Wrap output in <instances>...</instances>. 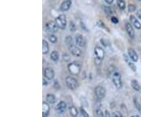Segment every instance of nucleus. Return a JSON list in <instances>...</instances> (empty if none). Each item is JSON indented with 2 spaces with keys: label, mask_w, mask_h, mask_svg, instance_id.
<instances>
[{
  "label": "nucleus",
  "mask_w": 141,
  "mask_h": 117,
  "mask_svg": "<svg viewBox=\"0 0 141 117\" xmlns=\"http://www.w3.org/2000/svg\"><path fill=\"white\" fill-rule=\"evenodd\" d=\"M68 71L71 75H79L81 71V64L79 62H72L68 64Z\"/></svg>",
  "instance_id": "1"
},
{
  "label": "nucleus",
  "mask_w": 141,
  "mask_h": 117,
  "mask_svg": "<svg viewBox=\"0 0 141 117\" xmlns=\"http://www.w3.org/2000/svg\"><path fill=\"white\" fill-rule=\"evenodd\" d=\"M113 83L117 89H121L122 87V82H121V76L119 72H114L112 76Z\"/></svg>",
  "instance_id": "2"
},
{
  "label": "nucleus",
  "mask_w": 141,
  "mask_h": 117,
  "mask_svg": "<svg viewBox=\"0 0 141 117\" xmlns=\"http://www.w3.org/2000/svg\"><path fill=\"white\" fill-rule=\"evenodd\" d=\"M66 85L67 86V87L71 90H75L78 87V81L76 79H75L74 77H71V76H67L66 78Z\"/></svg>",
  "instance_id": "3"
},
{
  "label": "nucleus",
  "mask_w": 141,
  "mask_h": 117,
  "mask_svg": "<svg viewBox=\"0 0 141 117\" xmlns=\"http://www.w3.org/2000/svg\"><path fill=\"white\" fill-rule=\"evenodd\" d=\"M95 94H96V98L99 101L102 100L105 97V94H106L105 88L102 87V86H97L95 88Z\"/></svg>",
  "instance_id": "4"
},
{
  "label": "nucleus",
  "mask_w": 141,
  "mask_h": 117,
  "mask_svg": "<svg viewBox=\"0 0 141 117\" xmlns=\"http://www.w3.org/2000/svg\"><path fill=\"white\" fill-rule=\"evenodd\" d=\"M56 22L58 27L61 29H64L67 25V20L66 16L64 14H60L59 17H57L56 19Z\"/></svg>",
  "instance_id": "5"
},
{
  "label": "nucleus",
  "mask_w": 141,
  "mask_h": 117,
  "mask_svg": "<svg viewBox=\"0 0 141 117\" xmlns=\"http://www.w3.org/2000/svg\"><path fill=\"white\" fill-rule=\"evenodd\" d=\"M46 30L51 33H55L58 31V25L56 24V22H54V21H49L46 25Z\"/></svg>",
  "instance_id": "6"
},
{
  "label": "nucleus",
  "mask_w": 141,
  "mask_h": 117,
  "mask_svg": "<svg viewBox=\"0 0 141 117\" xmlns=\"http://www.w3.org/2000/svg\"><path fill=\"white\" fill-rule=\"evenodd\" d=\"M69 50H70L71 53L75 57H80L82 55V50L73 44L69 46Z\"/></svg>",
  "instance_id": "7"
},
{
  "label": "nucleus",
  "mask_w": 141,
  "mask_h": 117,
  "mask_svg": "<svg viewBox=\"0 0 141 117\" xmlns=\"http://www.w3.org/2000/svg\"><path fill=\"white\" fill-rule=\"evenodd\" d=\"M56 109L58 113L62 114V113H64L65 112V110H66V109H67V104H66L64 101H60L57 104Z\"/></svg>",
  "instance_id": "8"
},
{
  "label": "nucleus",
  "mask_w": 141,
  "mask_h": 117,
  "mask_svg": "<svg viewBox=\"0 0 141 117\" xmlns=\"http://www.w3.org/2000/svg\"><path fill=\"white\" fill-rule=\"evenodd\" d=\"M54 71L50 68H45L44 70V76L48 79H53L54 77Z\"/></svg>",
  "instance_id": "9"
},
{
  "label": "nucleus",
  "mask_w": 141,
  "mask_h": 117,
  "mask_svg": "<svg viewBox=\"0 0 141 117\" xmlns=\"http://www.w3.org/2000/svg\"><path fill=\"white\" fill-rule=\"evenodd\" d=\"M75 42H76V44L80 46V47H83L85 46V42L84 38L82 35H76L75 36Z\"/></svg>",
  "instance_id": "10"
},
{
  "label": "nucleus",
  "mask_w": 141,
  "mask_h": 117,
  "mask_svg": "<svg viewBox=\"0 0 141 117\" xmlns=\"http://www.w3.org/2000/svg\"><path fill=\"white\" fill-rule=\"evenodd\" d=\"M94 52H95V54H96V58L103 60L104 57V50H103L101 47H100V46H96L95 49H94Z\"/></svg>",
  "instance_id": "11"
},
{
  "label": "nucleus",
  "mask_w": 141,
  "mask_h": 117,
  "mask_svg": "<svg viewBox=\"0 0 141 117\" xmlns=\"http://www.w3.org/2000/svg\"><path fill=\"white\" fill-rule=\"evenodd\" d=\"M125 29H126V31H127L128 35L130 36V38L134 39V37H135V32H134L133 28L132 27V25L129 23H126L125 24Z\"/></svg>",
  "instance_id": "12"
},
{
  "label": "nucleus",
  "mask_w": 141,
  "mask_h": 117,
  "mask_svg": "<svg viewBox=\"0 0 141 117\" xmlns=\"http://www.w3.org/2000/svg\"><path fill=\"white\" fill-rule=\"evenodd\" d=\"M71 6V0H65L64 2H62L60 6V10L62 11H67L70 9Z\"/></svg>",
  "instance_id": "13"
},
{
  "label": "nucleus",
  "mask_w": 141,
  "mask_h": 117,
  "mask_svg": "<svg viewBox=\"0 0 141 117\" xmlns=\"http://www.w3.org/2000/svg\"><path fill=\"white\" fill-rule=\"evenodd\" d=\"M50 108L46 102H42V117H46L50 113Z\"/></svg>",
  "instance_id": "14"
},
{
  "label": "nucleus",
  "mask_w": 141,
  "mask_h": 117,
  "mask_svg": "<svg viewBox=\"0 0 141 117\" xmlns=\"http://www.w3.org/2000/svg\"><path fill=\"white\" fill-rule=\"evenodd\" d=\"M128 54H129V58L132 60H133V61H137L138 60V55H137V54L136 53V51L134 50L129 48L128 50Z\"/></svg>",
  "instance_id": "15"
},
{
  "label": "nucleus",
  "mask_w": 141,
  "mask_h": 117,
  "mask_svg": "<svg viewBox=\"0 0 141 117\" xmlns=\"http://www.w3.org/2000/svg\"><path fill=\"white\" fill-rule=\"evenodd\" d=\"M130 21H131L132 24L133 25V26H134L136 29H140L141 24L140 23V21H139L134 16H133V15L130 16Z\"/></svg>",
  "instance_id": "16"
},
{
  "label": "nucleus",
  "mask_w": 141,
  "mask_h": 117,
  "mask_svg": "<svg viewBox=\"0 0 141 117\" xmlns=\"http://www.w3.org/2000/svg\"><path fill=\"white\" fill-rule=\"evenodd\" d=\"M46 101L50 104H54L56 102V97L52 93H48L46 95Z\"/></svg>",
  "instance_id": "17"
},
{
  "label": "nucleus",
  "mask_w": 141,
  "mask_h": 117,
  "mask_svg": "<svg viewBox=\"0 0 141 117\" xmlns=\"http://www.w3.org/2000/svg\"><path fill=\"white\" fill-rule=\"evenodd\" d=\"M131 86L136 91H141V87L139 85L138 82L137 80H132L131 81Z\"/></svg>",
  "instance_id": "18"
},
{
  "label": "nucleus",
  "mask_w": 141,
  "mask_h": 117,
  "mask_svg": "<svg viewBox=\"0 0 141 117\" xmlns=\"http://www.w3.org/2000/svg\"><path fill=\"white\" fill-rule=\"evenodd\" d=\"M69 113L72 117H76L78 116V110L75 106H71L69 108Z\"/></svg>",
  "instance_id": "19"
},
{
  "label": "nucleus",
  "mask_w": 141,
  "mask_h": 117,
  "mask_svg": "<svg viewBox=\"0 0 141 117\" xmlns=\"http://www.w3.org/2000/svg\"><path fill=\"white\" fill-rule=\"evenodd\" d=\"M49 52V45L46 41H42V53L43 54H46Z\"/></svg>",
  "instance_id": "20"
},
{
  "label": "nucleus",
  "mask_w": 141,
  "mask_h": 117,
  "mask_svg": "<svg viewBox=\"0 0 141 117\" xmlns=\"http://www.w3.org/2000/svg\"><path fill=\"white\" fill-rule=\"evenodd\" d=\"M124 58H125V61L127 62L128 65L131 68V69H132L133 72H136V71H137V67L135 66V64H134L133 63H132V62H131L129 59L127 58L125 55H124Z\"/></svg>",
  "instance_id": "21"
},
{
  "label": "nucleus",
  "mask_w": 141,
  "mask_h": 117,
  "mask_svg": "<svg viewBox=\"0 0 141 117\" xmlns=\"http://www.w3.org/2000/svg\"><path fill=\"white\" fill-rule=\"evenodd\" d=\"M50 58L54 61H57L59 60V53L57 51H53L50 55Z\"/></svg>",
  "instance_id": "22"
},
{
  "label": "nucleus",
  "mask_w": 141,
  "mask_h": 117,
  "mask_svg": "<svg viewBox=\"0 0 141 117\" xmlns=\"http://www.w3.org/2000/svg\"><path fill=\"white\" fill-rule=\"evenodd\" d=\"M96 115L97 117H104V114L102 112V109L100 106H97L96 109Z\"/></svg>",
  "instance_id": "23"
},
{
  "label": "nucleus",
  "mask_w": 141,
  "mask_h": 117,
  "mask_svg": "<svg viewBox=\"0 0 141 117\" xmlns=\"http://www.w3.org/2000/svg\"><path fill=\"white\" fill-rule=\"evenodd\" d=\"M118 6L121 9V10H124L125 8V3L123 0H118L117 2Z\"/></svg>",
  "instance_id": "24"
},
{
  "label": "nucleus",
  "mask_w": 141,
  "mask_h": 117,
  "mask_svg": "<svg viewBox=\"0 0 141 117\" xmlns=\"http://www.w3.org/2000/svg\"><path fill=\"white\" fill-rule=\"evenodd\" d=\"M134 101V105H135L136 108L137 109V110L141 113V105L139 103V101H137V99L136 97L134 98V101Z\"/></svg>",
  "instance_id": "25"
},
{
  "label": "nucleus",
  "mask_w": 141,
  "mask_h": 117,
  "mask_svg": "<svg viewBox=\"0 0 141 117\" xmlns=\"http://www.w3.org/2000/svg\"><path fill=\"white\" fill-rule=\"evenodd\" d=\"M66 43L68 45V46L73 44V40H72V38L71 36H67L66 38Z\"/></svg>",
  "instance_id": "26"
},
{
  "label": "nucleus",
  "mask_w": 141,
  "mask_h": 117,
  "mask_svg": "<svg viewBox=\"0 0 141 117\" xmlns=\"http://www.w3.org/2000/svg\"><path fill=\"white\" fill-rule=\"evenodd\" d=\"M49 39H50V41L52 43H55L56 42V40H57L56 37L55 35H50V36H49Z\"/></svg>",
  "instance_id": "27"
},
{
  "label": "nucleus",
  "mask_w": 141,
  "mask_h": 117,
  "mask_svg": "<svg viewBox=\"0 0 141 117\" xmlns=\"http://www.w3.org/2000/svg\"><path fill=\"white\" fill-rule=\"evenodd\" d=\"M104 11H105V13H106L107 14H108V15L112 14V10H111V8L108 7V6H104Z\"/></svg>",
  "instance_id": "28"
},
{
  "label": "nucleus",
  "mask_w": 141,
  "mask_h": 117,
  "mask_svg": "<svg viewBox=\"0 0 141 117\" xmlns=\"http://www.w3.org/2000/svg\"><path fill=\"white\" fill-rule=\"evenodd\" d=\"M128 10H129V12H134V11L136 10V6H135L134 5L130 4V5H129V6H128Z\"/></svg>",
  "instance_id": "29"
},
{
  "label": "nucleus",
  "mask_w": 141,
  "mask_h": 117,
  "mask_svg": "<svg viewBox=\"0 0 141 117\" xmlns=\"http://www.w3.org/2000/svg\"><path fill=\"white\" fill-rule=\"evenodd\" d=\"M101 62H102V59L98 58H95V64H96V65H97V66L100 65Z\"/></svg>",
  "instance_id": "30"
},
{
  "label": "nucleus",
  "mask_w": 141,
  "mask_h": 117,
  "mask_svg": "<svg viewBox=\"0 0 141 117\" xmlns=\"http://www.w3.org/2000/svg\"><path fill=\"white\" fill-rule=\"evenodd\" d=\"M111 117H123V116H122V115H121V113H119V112H115V113H113Z\"/></svg>",
  "instance_id": "31"
},
{
  "label": "nucleus",
  "mask_w": 141,
  "mask_h": 117,
  "mask_svg": "<svg viewBox=\"0 0 141 117\" xmlns=\"http://www.w3.org/2000/svg\"><path fill=\"white\" fill-rule=\"evenodd\" d=\"M81 112H82V116L84 117H89V114L85 112V110L83 108H82L81 109Z\"/></svg>",
  "instance_id": "32"
},
{
  "label": "nucleus",
  "mask_w": 141,
  "mask_h": 117,
  "mask_svg": "<svg viewBox=\"0 0 141 117\" xmlns=\"http://www.w3.org/2000/svg\"><path fill=\"white\" fill-rule=\"evenodd\" d=\"M70 29L71 31H75V25H74V23L73 22H71V25H70Z\"/></svg>",
  "instance_id": "33"
},
{
  "label": "nucleus",
  "mask_w": 141,
  "mask_h": 117,
  "mask_svg": "<svg viewBox=\"0 0 141 117\" xmlns=\"http://www.w3.org/2000/svg\"><path fill=\"white\" fill-rule=\"evenodd\" d=\"M111 21H112L113 23H114V24H117V23L118 22V20L117 17H111Z\"/></svg>",
  "instance_id": "34"
},
{
  "label": "nucleus",
  "mask_w": 141,
  "mask_h": 117,
  "mask_svg": "<svg viewBox=\"0 0 141 117\" xmlns=\"http://www.w3.org/2000/svg\"><path fill=\"white\" fill-rule=\"evenodd\" d=\"M98 25L100 27V28H104V29H105V26H104V24L103 23V22H101V21H98Z\"/></svg>",
  "instance_id": "35"
},
{
  "label": "nucleus",
  "mask_w": 141,
  "mask_h": 117,
  "mask_svg": "<svg viewBox=\"0 0 141 117\" xmlns=\"http://www.w3.org/2000/svg\"><path fill=\"white\" fill-rule=\"evenodd\" d=\"M63 57H64V60H65L66 61L69 60V59H70V57H69L67 54H64V55H63Z\"/></svg>",
  "instance_id": "36"
},
{
  "label": "nucleus",
  "mask_w": 141,
  "mask_h": 117,
  "mask_svg": "<svg viewBox=\"0 0 141 117\" xmlns=\"http://www.w3.org/2000/svg\"><path fill=\"white\" fill-rule=\"evenodd\" d=\"M104 115H105V117H111V114H110V113L107 110L106 112H105V113H104Z\"/></svg>",
  "instance_id": "37"
},
{
  "label": "nucleus",
  "mask_w": 141,
  "mask_h": 117,
  "mask_svg": "<svg viewBox=\"0 0 141 117\" xmlns=\"http://www.w3.org/2000/svg\"><path fill=\"white\" fill-rule=\"evenodd\" d=\"M137 17H139V18L141 20V10H138V11H137Z\"/></svg>",
  "instance_id": "38"
},
{
  "label": "nucleus",
  "mask_w": 141,
  "mask_h": 117,
  "mask_svg": "<svg viewBox=\"0 0 141 117\" xmlns=\"http://www.w3.org/2000/svg\"><path fill=\"white\" fill-rule=\"evenodd\" d=\"M105 2H106L108 4H112L114 0H105Z\"/></svg>",
  "instance_id": "39"
},
{
  "label": "nucleus",
  "mask_w": 141,
  "mask_h": 117,
  "mask_svg": "<svg viewBox=\"0 0 141 117\" xmlns=\"http://www.w3.org/2000/svg\"><path fill=\"white\" fill-rule=\"evenodd\" d=\"M132 117H140L139 116H137V115H134V116H133Z\"/></svg>",
  "instance_id": "40"
},
{
  "label": "nucleus",
  "mask_w": 141,
  "mask_h": 117,
  "mask_svg": "<svg viewBox=\"0 0 141 117\" xmlns=\"http://www.w3.org/2000/svg\"><path fill=\"white\" fill-rule=\"evenodd\" d=\"M139 1H141V0H139Z\"/></svg>",
  "instance_id": "41"
}]
</instances>
